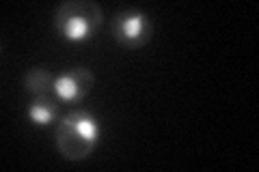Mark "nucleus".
Instances as JSON below:
<instances>
[{"instance_id":"nucleus-6","label":"nucleus","mask_w":259,"mask_h":172,"mask_svg":"<svg viewBox=\"0 0 259 172\" xmlns=\"http://www.w3.org/2000/svg\"><path fill=\"white\" fill-rule=\"evenodd\" d=\"M26 91L32 97H44V95H54V78L48 69H32L26 80Z\"/></svg>"},{"instance_id":"nucleus-3","label":"nucleus","mask_w":259,"mask_h":172,"mask_svg":"<svg viewBox=\"0 0 259 172\" xmlns=\"http://www.w3.org/2000/svg\"><path fill=\"white\" fill-rule=\"evenodd\" d=\"M112 37L125 47H141L151 37L149 15L139 9H123L112 18Z\"/></svg>"},{"instance_id":"nucleus-1","label":"nucleus","mask_w":259,"mask_h":172,"mask_svg":"<svg viewBox=\"0 0 259 172\" xmlns=\"http://www.w3.org/2000/svg\"><path fill=\"white\" fill-rule=\"evenodd\" d=\"M100 140V121L91 112L74 110L56 127V146L67 159H84Z\"/></svg>"},{"instance_id":"nucleus-5","label":"nucleus","mask_w":259,"mask_h":172,"mask_svg":"<svg viewBox=\"0 0 259 172\" xmlns=\"http://www.w3.org/2000/svg\"><path fill=\"white\" fill-rule=\"evenodd\" d=\"M59 114V105H56L54 95H44V97H32V103L28 108V119L35 125H48L52 123Z\"/></svg>"},{"instance_id":"nucleus-4","label":"nucleus","mask_w":259,"mask_h":172,"mask_svg":"<svg viewBox=\"0 0 259 172\" xmlns=\"http://www.w3.org/2000/svg\"><path fill=\"white\" fill-rule=\"evenodd\" d=\"M95 82V76L91 69L87 67H74L67 73L54 78V97L56 99H78V97H84L89 91H91Z\"/></svg>"},{"instance_id":"nucleus-2","label":"nucleus","mask_w":259,"mask_h":172,"mask_svg":"<svg viewBox=\"0 0 259 172\" xmlns=\"http://www.w3.org/2000/svg\"><path fill=\"white\" fill-rule=\"evenodd\" d=\"M104 13L91 0H67L54 13V26L65 39L84 41L102 26Z\"/></svg>"}]
</instances>
